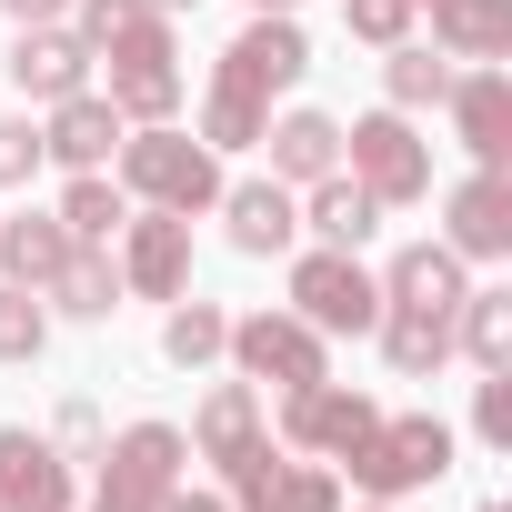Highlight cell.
<instances>
[{
    "mask_svg": "<svg viewBox=\"0 0 512 512\" xmlns=\"http://www.w3.org/2000/svg\"><path fill=\"white\" fill-rule=\"evenodd\" d=\"M111 161H121V191H131V201H151V211L201 221V211L221 201V151H211V141H191V131H171V121H131Z\"/></svg>",
    "mask_w": 512,
    "mask_h": 512,
    "instance_id": "obj_1",
    "label": "cell"
},
{
    "mask_svg": "<svg viewBox=\"0 0 512 512\" xmlns=\"http://www.w3.org/2000/svg\"><path fill=\"white\" fill-rule=\"evenodd\" d=\"M342 462H352V482H362L372 502H402V492H422V482L452 472V422H432V412H382Z\"/></svg>",
    "mask_w": 512,
    "mask_h": 512,
    "instance_id": "obj_2",
    "label": "cell"
},
{
    "mask_svg": "<svg viewBox=\"0 0 512 512\" xmlns=\"http://www.w3.org/2000/svg\"><path fill=\"white\" fill-rule=\"evenodd\" d=\"M342 161H352V181H362L382 211H402V201L432 191V151H422L412 111H362V121L342 131Z\"/></svg>",
    "mask_w": 512,
    "mask_h": 512,
    "instance_id": "obj_3",
    "label": "cell"
},
{
    "mask_svg": "<svg viewBox=\"0 0 512 512\" xmlns=\"http://www.w3.org/2000/svg\"><path fill=\"white\" fill-rule=\"evenodd\" d=\"M181 462H191V442H181L171 422H131L121 442H101V492H91V512H161V492L181 482Z\"/></svg>",
    "mask_w": 512,
    "mask_h": 512,
    "instance_id": "obj_4",
    "label": "cell"
},
{
    "mask_svg": "<svg viewBox=\"0 0 512 512\" xmlns=\"http://www.w3.org/2000/svg\"><path fill=\"white\" fill-rule=\"evenodd\" d=\"M292 312L332 342V332H372L382 322V282L362 272V251H302V262H292Z\"/></svg>",
    "mask_w": 512,
    "mask_h": 512,
    "instance_id": "obj_5",
    "label": "cell"
},
{
    "mask_svg": "<svg viewBox=\"0 0 512 512\" xmlns=\"http://www.w3.org/2000/svg\"><path fill=\"white\" fill-rule=\"evenodd\" d=\"M101 61H111V91H101V101H111L121 121H171V111H181V51H171V21H161V11H151L141 31H121Z\"/></svg>",
    "mask_w": 512,
    "mask_h": 512,
    "instance_id": "obj_6",
    "label": "cell"
},
{
    "mask_svg": "<svg viewBox=\"0 0 512 512\" xmlns=\"http://www.w3.org/2000/svg\"><path fill=\"white\" fill-rule=\"evenodd\" d=\"M221 472H231V512H342V472L322 452L272 462V432L251 442L241 462H221Z\"/></svg>",
    "mask_w": 512,
    "mask_h": 512,
    "instance_id": "obj_7",
    "label": "cell"
},
{
    "mask_svg": "<svg viewBox=\"0 0 512 512\" xmlns=\"http://www.w3.org/2000/svg\"><path fill=\"white\" fill-rule=\"evenodd\" d=\"M231 362H241V382H322L332 372V352H322V332L302 322V312H241L231 322V342H221Z\"/></svg>",
    "mask_w": 512,
    "mask_h": 512,
    "instance_id": "obj_8",
    "label": "cell"
},
{
    "mask_svg": "<svg viewBox=\"0 0 512 512\" xmlns=\"http://www.w3.org/2000/svg\"><path fill=\"white\" fill-rule=\"evenodd\" d=\"M372 422H382V402H372V392H352V382H332V372L282 392V442H292V452H332V462H342Z\"/></svg>",
    "mask_w": 512,
    "mask_h": 512,
    "instance_id": "obj_9",
    "label": "cell"
},
{
    "mask_svg": "<svg viewBox=\"0 0 512 512\" xmlns=\"http://www.w3.org/2000/svg\"><path fill=\"white\" fill-rule=\"evenodd\" d=\"M121 251V292H141V302H181L191 292V221L181 211H141V221H121L111 231Z\"/></svg>",
    "mask_w": 512,
    "mask_h": 512,
    "instance_id": "obj_10",
    "label": "cell"
},
{
    "mask_svg": "<svg viewBox=\"0 0 512 512\" xmlns=\"http://www.w3.org/2000/svg\"><path fill=\"white\" fill-rule=\"evenodd\" d=\"M302 71H312L302 21H292V11H251V31L221 51V71H211V81H231V91H251V101H272V91H292Z\"/></svg>",
    "mask_w": 512,
    "mask_h": 512,
    "instance_id": "obj_11",
    "label": "cell"
},
{
    "mask_svg": "<svg viewBox=\"0 0 512 512\" xmlns=\"http://www.w3.org/2000/svg\"><path fill=\"white\" fill-rule=\"evenodd\" d=\"M0 71H11V91H31V101H71V91H91V41L61 31V21H21V41L0 51Z\"/></svg>",
    "mask_w": 512,
    "mask_h": 512,
    "instance_id": "obj_12",
    "label": "cell"
},
{
    "mask_svg": "<svg viewBox=\"0 0 512 512\" xmlns=\"http://www.w3.org/2000/svg\"><path fill=\"white\" fill-rule=\"evenodd\" d=\"M442 241L462 251V262H502L512 251V181H502V161H482L472 181H452V201H442Z\"/></svg>",
    "mask_w": 512,
    "mask_h": 512,
    "instance_id": "obj_13",
    "label": "cell"
},
{
    "mask_svg": "<svg viewBox=\"0 0 512 512\" xmlns=\"http://www.w3.org/2000/svg\"><path fill=\"white\" fill-rule=\"evenodd\" d=\"M0 512H71V452L41 432H0Z\"/></svg>",
    "mask_w": 512,
    "mask_h": 512,
    "instance_id": "obj_14",
    "label": "cell"
},
{
    "mask_svg": "<svg viewBox=\"0 0 512 512\" xmlns=\"http://www.w3.org/2000/svg\"><path fill=\"white\" fill-rule=\"evenodd\" d=\"M211 211H221L231 251H251V262L292 251V231H302V201H292V181H231V191H221Z\"/></svg>",
    "mask_w": 512,
    "mask_h": 512,
    "instance_id": "obj_15",
    "label": "cell"
},
{
    "mask_svg": "<svg viewBox=\"0 0 512 512\" xmlns=\"http://www.w3.org/2000/svg\"><path fill=\"white\" fill-rule=\"evenodd\" d=\"M121 131H131V121H121L101 91H71V101H51V121H41V161H61V171H111Z\"/></svg>",
    "mask_w": 512,
    "mask_h": 512,
    "instance_id": "obj_16",
    "label": "cell"
},
{
    "mask_svg": "<svg viewBox=\"0 0 512 512\" xmlns=\"http://www.w3.org/2000/svg\"><path fill=\"white\" fill-rule=\"evenodd\" d=\"M41 302H51V322H111L131 292H121V262H111V241H71L61 251V272L41 282Z\"/></svg>",
    "mask_w": 512,
    "mask_h": 512,
    "instance_id": "obj_17",
    "label": "cell"
},
{
    "mask_svg": "<svg viewBox=\"0 0 512 512\" xmlns=\"http://www.w3.org/2000/svg\"><path fill=\"white\" fill-rule=\"evenodd\" d=\"M442 101H452V131H462V151H472V161H502V151H512V71H502V61L462 71Z\"/></svg>",
    "mask_w": 512,
    "mask_h": 512,
    "instance_id": "obj_18",
    "label": "cell"
},
{
    "mask_svg": "<svg viewBox=\"0 0 512 512\" xmlns=\"http://www.w3.org/2000/svg\"><path fill=\"white\" fill-rule=\"evenodd\" d=\"M462 302V251L452 241H402L382 272V312H452Z\"/></svg>",
    "mask_w": 512,
    "mask_h": 512,
    "instance_id": "obj_19",
    "label": "cell"
},
{
    "mask_svg": "<svg viewBox=\"0 0 512 512\" xmlns=\"http://www.w3.org/2000/svg\"><path fill=\"white\" fill-rule=\"evenodd\" d=\"M181 442H191L201 462H241L251 442H262V382H211Z\"/></svg>",
    "mask_w": 512,
    "mask_h": 512,
    "instance_id": "obj_20",
    "label": "cell"
},
{
    "mask_svg": "<svg viewBox=\"0 0 512 512\" xmlns=\"http://www.w3.org/2000/svg\"><path fill=\"white\" fill-rule=\"evenodd\" d=\"M262 151H272V181H322V171H342V121L332 111H282V121H262Z\"/></svg>",
    "mask_w": 512,
    "mask_h": 512,
    "instance_id": "obj_21",
    "label": "cell"
},
{
    "mask_svg": "<svg viewBox=\"0 0 512 512\" xmlns=\"http://www.w3.org/2000/svg\"><path fill=\"white\" fill-rule=\"evenodd\" d=\"M442 61H502L512 51V0H432Z\"/></svg>",
    "mask_w": 512,
    "mask_h": 512,
    "instance_id": "obj_22",
    "label": "cell"
},
{
    "mask_svg": "<svg viewBox=\"0 0 512 512\" xmlns=\"http://www.w3.org/2000/svg\"><path fill=\"white\" fill-rule=\"evenodd\" d=\"M302 221H312V231H322L332 251H362V241L382 231V201H372V191H362L352 171H322V181H312V211H302Z\"/></svg>",
    "mask_w": 512,
    "mask_h": 512,
    "instance_id": "obj_23",
    "label": "cell"
},
{
    "mask_svg": "<svg viewBox=\"0 0 512 512\" xmlns=\"http://www.w3.org/2000/svg\"><path fill=\"white\" fill-rule=\"evenodd\" d=\"M372 332H382V362H392L402 382H432V372L452 362V312H382Z\"/></svg>",
    "mask_w": 512,
    "mask_h": 512,
    "instance_id": "obj_24",
    "label": "cell"
},
{
    "mask_svg": "<svg viewBox=\"0 0 512 512\" xmlns=\"http://www.w3.org/2000/svg\"><path fill=\"white\" fill-rule=\"evenodd\" d=\"M61 251H71V231H61L51 211H11V221H0V272H11L21 292H41V282L61 272Z\"/></svg>",
    "mask_w": 512,
    "mask_h": 512,
    "instance_id": "obj_25",
    "label": "cell"
},
{
    "mask_svg": "<svg viewBox=\"0 0 512 512\" xmlns=\"http://www.w3.org/2000/svg\"><path fill=\"white\" fill-rule=\"evenodd\" d=\"M51 221H61L71 241H111V231L131 221V191H121L111 171H71V191L51 201Z\"/></svg>",
    "mask_w": 512,
    "mask_h": 512,
    "instance_id": "obj_26",
    "label": "cell"
},
{
    "mask_svg": "<svg viewBox=\"0 0 512 512\" xmlns=\"http://www.w3.org/2000/svg\"><path fill=\"white\" fill-rule=\"evenodd\" d=\"M452 342H462L482 372H502V362H512V292H462V302H452Z\"/></svg>",
    "mask_w": 512,
    "mask_h": 512,
    "instance_id": "obj_27",
    "label": "cell"
},
{
    "mask_svg": "<svg viewBox=\"0 0 512 512\" xmlns=\"http://www.w3.org/2000/svg\"><path fill=\"white\" fill-rule=\"evenodd\" d=\"M262 121H272V101H251V91L211 81V91H201V131H191V141H211V151H262Z\"/></svg>",
    "mask_w": 512,
    "mask_h": 512,
    "instance_id": "obj_28",
    "label": "cell"
},
{
    "mask_svg": "<svg viewBox=\"0 0 512 512\" xmlns=\"http://www.w3.org/2000/svg\"><path fill=\"white\" fill-rule=\"evenodd\" d=\"M382 91H392V111H432V101L452 91V61H442V51H422V41H392Z\"/></svg>",
    "mask_w": 512,
    "mask_h": 512,
    "instance_id": "obj_29",
    "label": "cell"
},
{
    "mask_svg": "<svg viewBox=\"0 0 512 512\" xmlns=\"http://www.w3.org/2000/svg\"><path fill=\"white\" fill-rule=\"evenodd\" d=\"M221 342H231V312H221V302H171V322H161V352H171L181 372L221 362Z\"/></svg>",
    "mask_w": 512,
    "mask_h": 512,
    "instance_id": "obj_30",
    "label": "cell"
},
{
    "mask_svg": "<svg viewBox=\"0 0 512 512\" xmlns=\"http://www.w3.org/2000/svg\"><path fill=\"white\" fill-rule=\"evenodd\" d=\"M41 352H51V302L0 282V362H41Z\"/></svg>",
    "mask_w": 512,
    "mask_h": 512,
    "instance_id": "obj_31",
    "label": "cell"
},
{
    "mask_svg": "<svg viewBox=\"0 0 512 512\" xmlns=\"http://www.w3.org/2000/svg\"><path fill=\"white\" fill-rule=\"evenodd\" d=\"M412 11H422V0H342V31L372 41V51H392V41H412Z\"/></svg>",
    "mask_w": 512,
    "mask_h": 512,
    "instance_id": "obj_32",
    "label": "cell"
},
{
    "mask_svg": "<svg viewBox=\"0 0 512 512\" xmlns=\"http://www.w3.org/2000/svg\"><path fill=\"white\" fill-rule=\"evenodd\" d=\"M71 11H81L71 31H81V41H91V61H101L121 31H141V21H151V0H71Z\"/></svg>",
    "mask_w": 512,
    "mask_h": 512,
    "instance_id": "obj_33",
    "label": "cell"
},
{
    "mask_svg": "<svg viewBox=\"0 0 512 512\" xmlns=\"http://www.w3.org/2000/svg\"><path fill=\"white\" fill-rule=\"evenodd\" d=\"M472 432H482L492 452H512V362H502V372L472 392Z\"/></svg>",
    "mask_w": 512,
    "mask_h": 512,
    "instance_id": "obj_34",
    "label": "cell"
},
{
    "mask_svg": "<svg viewBox=\"0 0 512 512\" xmlns=\"http://www.w3.org/2000/svg\"><path fill=\"white\" fill-rule=\"evenodd\" d=\"M31 171H41V131L31 121H0V191H21Z\"/></svg>",
    "mask_w": 512,
    "mask_h": 512,
    "instance_id": "obj_35",
    "label": "cell"
},
{
    "mask_svg": "<svg viewBox=\"0 0 512 512\" xmlns=\"http://www.w3.org/2000/svg\"><path fill=\"white\" fill-rule=\"evenodd\" d=\"M51 442H61V452H101V412H91V402H61Z\"/></svg>",
    "mask_w": 512,
    "mask_h": 512,
    "instance_id": "obj_36",
    "label": "cell"
},
{
    "mask_svg": "<svg viewBox=\"0 0 512 512\" xmlns=\"http://www.w3.org/2000/svg\"><path fill=\"white\" fill-rule=\"evenodd\" d=\"M161 512H231V492H191V482H171V492H161Z\"/></svg>",
    "mask_w": 512,
    "mask_h": 512,
    "instance_id": "obj_37",
    "label": "cell"
},
{
    "mask_svg": "<svg viewBox=\"0 0 512 512\" xmlns=\"http://www.w3.org/2000/svg\"><path fill=\"white\" fill-rule=\"evenodd\" d=\"M0 11H11V21H61L71 0H0Z\"/></svg>",
    "mask_w": 512,
    "mask_h": 512,
    "instance_id": "obj_38",
    "label": "cell"
},
{
    "mask_svg": "<svg viewBox=\"0 0 512 512\" xmlns=\"http://www.w3.org/2000/svg\"><path fill=\"white\" fill-rule=\"evenodd\" d=\"M151 11H161V21H171V11H201V0H151Z\"/></svg>",
    "mask_w": 512,
    "mask_h": 512,
    "instance_id": "obj_39",
    "label": "cell"
},
{
    "mask_svg": "<svg viewBox=\"0 0 512 512\" xmlns=\"http://www.w3.org/2000/svg\"><path fill=\"white\" fill-rule=\"evenodd\" d=\"M251 11H292V0H251Z\"/></svg>",
    "mask_w": 512,
    "mask_h": 512,
    "instance_id": "obj_40",
    "label": "cell"
},
{
    "mask_svg": "<svg viewBox=\"0 0 512 512\" xmlns=\"http://www.w3.org/2000/svg\"><path fill=\"white\" fill-rule=\"evenodd\" d=\"M372 512H382V502H372Z\"/></svg>",
    "mask_w": 512,
    "mask_h": 512,
    "instance_id": "obj_41",
    "label": "cell"
}]
</instances>
